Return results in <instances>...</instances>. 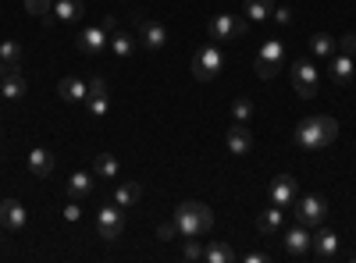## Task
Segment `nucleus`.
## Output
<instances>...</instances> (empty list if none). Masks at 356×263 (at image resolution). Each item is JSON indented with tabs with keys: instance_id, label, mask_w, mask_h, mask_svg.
Here are the masks:
<instances>
[{
	"instance_id": "obj_1",
	"label": "nucleus",
	"mask_w": 356,
	"mask_h": 263,
	"mask_svg": "<svg viewBox=\"0 0 356 263\" xmlns=\"http://www.w3.org/2000/svg\"><path fill=\"white\" fill-rule=\"evenodd\" d=\"M335 135H339V121L335 118H328V114H314V118H303L300 125H296V146L300 150H307V153H317L321 146H328V142H335Z\"/></svg>"
},
{
	"instance_id": "obj_2",
	"label": "nucleus",
	"mask_w": 356,
	"mask_h": 263,
	"mask_svg": "<svg viewBox=\"0 0 356 263\" xmlns=\"http://www.w3.org/2000/svg\"><path fill=\"white\" fill-rule=\"evenodd\" d=\"M211 224H214V214H211V207H207V203L189 199V203H182V207L175 210V228H178V235H182V239H200V235H207V231H211Z\"/></svg>"
},
{
	"instance_id": "obj_3",
	"label": "nucleus",
	"mask_w": 356,
	"mask_h": 263,
	"mask_svg": "<svg viewBox=\"0 0 356 263\" xmlns=\"http://www.w3.org/2000/svg\"><path fill=\"white\" fill-rule=\"evenodd\" d=\"M225 68V53H221V43H207L193 53V78L196 82H211L218 78Z\"/></svg>"
},
{
	"instance_id": "obj_4",
	"label": "nucleus",
	"mask_w": 356,
	"mask_h": 263,
	"mask_svg": "<svg viewBox=\"0 0 356 263\" xmlns=\"http://www.w3.org/2000/svg\"><path fill=\"white\" fill-rule=\"evenodd\" d=\"M250 33V18L246 15H214L211 18V40L214 43H228V40H239Z\"/></svg>"
},
{
	"instance_id": "obj_5",
	"label": "nucleus",
	"mask_w": 356,
	"mask_h": 263,
	"mask_svg": "<svg viewBox=\"0 0 356 263\" xmlns=\"http://www.w3.org/2000/svg\"><path fill=\"white\" fill-rule=\"evenodd\" d=\"M292 214H296V221H300V224L317 228V224H324V217H328V203H324L321 196H296Z\"/></svg>"
},
{
	"instance_id": "obj_6",
	"label": "nucleus",
	"mask_w": 356,
	"mask_h": 263,
	"mask_svg": "<svg viewBox=\"0 0 356 263\" xmlns=\"http://www.w3.org/2000/svg\"><path fill=\"white\" fill-rule=\"evenodd\" d=\"M282 68H285V43L282 40H267L264 50H260V57H257V68L253 71L260 78H275Z\"/></svg>"
},
{
	"instance_id": "obj_7",
	"label": "nucleus",
	"mask_w": 356,
	"mask_h": 263,
	"mask_svg": "<svg viewBox=\"0 0 356 263\" xmlns=\"http://www.w3.org/2000/svg\"><path fill=\"white\" fill-rule=\"evenodd\" d=\"M292 90H296L300 100L317 96V68L310 61H292Z\"/></svg>"
},
{
	"instance_id": "obj_8",
	"label": "nucleus",
	"mask_w": 356,
	"mask_h": 263,
	"mask_svg": "<svg viewBox=\"0 0 356 263\" xmlns=\"http://www.w3.org/2000/svg\"><path fill=\"white\" fill-rule=\"evenodd\" d=\"M122 228H125V217H122V207H100L97 214V231H100V239L104 242H114V239H122Z\"/></svg>"
},
{
	"instance_id": "obj_9",
	"label": "nucleus",
	"mask_w": 356,
	"mask_h": 263,
	"mask_svg": "<svg viewBox=\"0 0 356 263\" xmlns=\"http://www.w3.org/2000/svg\"><path fill=\"white\" fill-rule=\"evenodd\" d=\"M75 43H79V50L86 57H100L107 50V43H111V33H107L104 25H89V28H82V33H79Z\"/></svg>"
},
{
	"instance_id": "obj_10",
	"label": "nucleus",
	"mask_w": 356,
	"mask_h": 263,
	"mask_svg": "<svg viewBox=\"0 0 356 263\" xmlns=\"http://www.w3.org/2000/svg\"><path fill=\"white\" fill-rule=\"evenodd\" d=\"M296 196H300V182H296L292 174H278L275 185H271V207H278V210H292Z\"/></svg>"
},
{
	"instance_id": "obj_11",
	"label": "nucleus",
	"mask_w": 356,
	"mask_h": 263,
	"mask_svg": "<svg viewBox=\"0 0 356 263\" xmlns=\"http://www.w3.org/2000/svg\"><path fill=\"white\" fill-rule=\"evenodd\" d=\"M168 43V28L157 18H139V46L146 50H161Z\"/></svg>"
},
{
	"instance_id": "obj_12",
	"label": "nucleus",
	"mask_w": 356,
	"mask_h": 263,
	"mask_svg": "<svg viewBox=\"0 0 356 263\" xmlns=\"http://www.w3.org/2000/svg\"><path fill=\"white\" fill-rule=\"evenodd\" d=\"M310 249L321 256V260H335L339 256V235L332 228H321L317 224V235H310Z\"/></svg>"
},
{
	"instance_id": "obj_13",
	"label": "nucleus",
	"mask_w": 356,
	"mask_h": 263,
	"mask_svg": "<svg viewBox=\"0 0 356 263\" xmlns=\"http://www.w3.org/2000/svg\"><path fill=\"white\" fill-rule=\"evenodd\" d=\"M25 207L18 199H0V224H4L8 231H25Z\"/></svg>"
},
{
	"instance_id": "obj_14",
	"label": "nucleus",
	"mask_w": 356,
	"mask_h": 263,
	"mask_svg": "<svg viewBox=\"0 0 356 263\" xmlns=\"http://www.w3.org/2000/svg\"><path fill=\"white\" fill-rule=\"evenodd\" d=\"M225 142H228V150H232L235 157H246V153L253 150V132H250V125H232L228 135H225Z\"/></svg>"
},
{
	"instance_id": "obj_15",
	"label": "nucleus",
	"mask_w": 356,
	"mask_h": 263,
	"mask_svg": "<svg viewBox=\"0 0 356 263\" xmlns=\"http://www.w3.org/2000/svg\"><path fill=\"white\" fill-rule=\"evenodd\" d=\"M285 253L289 256H307L310 253V231H307V224H296V228L285 231Z\"/></svg>"
},
{
	"instance_id": "obj_16",
	"label": "nucleus",
	"mask_w": 356,
	"mask_h": 263,
	"mask_svg": "<svg viewBox=\"0 0 356 263\" xmlns=\"http://www.w3.org/2000/svg\"><path fill=\"white\" fill-rule=\"evenodd\" d=\"M54 18L65 22V25L82 22L86 18V4H82V0H54Z\"/></svg>"
},
{
	"instance_id": "obj_17",
	"label": "nucleus",
	"mask_w": 356,
	"mask_h": 263,
	"mask_svg": "<svg viewBox=\"0 0 356 263\" xmlns=\"http://www.w3.org/2000/svg\"><path fill=\"white\" fill-rule=\"evenodd\" d=\"M29 93V82H25V75L15 68V71H8L4 78H0V96H8V100H22Z\"/></svg>"
},
{
	"instance_id": "obj_18",
	"label": "nucleus",
	"mask_w": 356,
	"mask_h": 263,
	"mask_svg": "<svg viewBox=\"0 0 356 263\" xmlns=\"http://www.w3.org/2000/svg\"><path fill=\"white\" fill-rule=\"evenodd\" d=\"M57 93H61L68 103H79V100H86V96H89V82H82L79 75H68V78H61Z\"/></svg>"
},
{
	"instance_id": "obj_19",
	"label": "nucleus",
	"mask_w": 356,
	"mask_h": 263,
	"mask_svg": "<svg viewBox=\"0 0 356 263\" xmlns=\"http://www.w3.org/2000/svg\"><path fill=\"white\" fill-rule=\"evenodd\" d=\"M328 75H332V82L339 85V90H342V85H349V82H353V57H346V53L332 57Z\"/></svg>"
},
{
	"instance_id": "obj_20",
	"label": "nucleus",
	"mask_w": 356,
	"mask_h": 263,
	"mask_svg": "<svg viewBox=\"0 0 356 263\" xmlns=\"http://www.w3.org/2000/svg\"><path fill=\"white\" fill-rule=\"evenodd\" d=\"M136 36H129V33H111V43H107V50L118 57V61H129V57L136 53Z\"/></svg>"
},
{
	"instance_id": "obj_21",
	"label": "nucleus",
	"mask_w": 356,
	"mask_h": 263,
	"mask_svg": "<svg viewBox=\"0 0 356 263\" xmlns=\"http://www.w3.org/2000/svg\"><path fill=\"white\" fill-rule=\"evenodd\" d=\"M139 199H143V185H139V182H122V185L114 189V203H118V207H122V210L136 207Z\"/></svg>"
},
{
	"instance_id": "obj_22",
	"label": "nucleus",
	"mask_w": 356,
	"mask_h": 263,
	"mask_svg": "<svg viewBox=\"0 0 356 263\" xmlns=\"http://www.w3.org/2000/svg\"><path fill=\"white\" fill-rule=\"evenodd\" d=\"M68 196H72V199L93 196V174H89V171H75L72 178H68Z\"/></svg>"
},
{
	"instance_id": "obj_23",
	"label": "nucleus",
	"mask_w": 356,
	"mask_h": 263,
	"mask_svg": "<svg viewBox=\"0 0 356 263\" xmlns=\"http://www.w3.org/2000/svg\"><path fill=\"white\" fill-rule=\"evenodd\" d=\"M29 171H33L36 178H47V174L54 171V153H50V150H40V146H36V150L29 153Z\"/></svg>"
},
{
	"instance_id": "obj_24",
	"label": "nucleus",
	"mask_w": 356,
	"mask_h": 263,
	"mask_svg": "<svg viewBox=\"0 0 356 263\" xmlns=\"http://www.w3.org/2000/svg\"><path fill=\"white\" fill-rule=\"evenodd\" d=\"M282 221H285V210H278V207H267V210L257 217V228L264 231V235H278V231H282Z\"/></svg>"
},
{
	"instance_id": "obj_25",
	"label": "nucleus",
	"mask_w": 356,
	"mask_h": 263,
	"mask_svg": "<svg viewBox=\"0 0 356 263\" xmlns=\"http://www.w3.org/2000/svg\"><path fill=\"white\" fill-rule=\"evenodd\" d=\"M203 260L207 263H232L235 260V249L228 242H207L203 246Z\"/></svg>"
},
{
	"instance_id": "obj_26",
	"label": "nucleus",
	"mask_w": 356,
	"mask_h": 263,
	"mask_svg": "<svg viewBox=\"0 0 356 263\" xmlns=\"http://www.w3.org/2000/svg\"><path fill=\"white\" fill-rule=\"evenodd\" d=\"M93 174H97V178H104V182H114L118 174H122V167H118V160L111 153H100L97 164H93Z\"/></svg>"
},
{
	"instance_id": "obj_27",
	"label": "nucleus",
	"mask_w": 356,
	"mask_h": 263,
	"mask_svg": "<svg viewBox=\"0 0 356 263\" xmlns=\"http://www.w3.org/2000/svg\"><path fill=\"white\" fill-rule=\"evenodd\" d=\"M253 100L250 96H235V103H232V121L235 125H250L253 121Z\"/></svg>"
},
{
	"instance_id": "obj_28",
	"label": "nucleus",
	"mask_w": 356,
	"mask_h": 263,
	"mask_svg": "<svg viewBox=\"0 0 356 263\" xmlns=\"http://www.w3.org/2000/svg\"><path fill=\"white\" fill-rule=\"evenodd\" d=\"M246 18L250 22H264V18H271L275 15V0H246Z\"/></svg>"
},
{
	"instance_id": "obj_29",
	"label": "nucleus",
	"mask_w": 356,
	"mask_h": 263,
	"mask_svg": "<svg viewBox=\"0 0 356 263\" xmlns=\"http://www.w3.org/2000/svg\"><path fill=\"white\" fill-rule=\"evenodd\" d=\"M25 11L33 18H43V25H54V0H25Z\"/></svg>"
},
{
	"instance_id": "obj_30",
	"label": "nucleus",
	"mask_w": 356,
	"mask_h": 263,
	"mask_svg": "<svg viewBox=\"0 0 356 263\" xmlns=\"http://www.w3.org/2000/svg\"><path fill=\"white\" fill-rule=\"evenodd\" d=\"M0 61L11 65V68H22V43L18 40H4V43H0Z\"/></svg>"
},
{
	"instance_id": "obj_31",
	"label": "nucleus",
	"mask_w": 356,
	"mask_h": 263,
	"mask_svg": "<svg viewBox=\"0 0 356 263\" xmlns=\"http://www.w3.org/2000/svg\"><path fill=\"white\" fill-rule=\"evenodd\" d=\"M310 53H314V57H332V53H335V40H332L328 33H317V36L310 40Z\"/></svg>"
},
{
	"instance_id": "obj_32",
	"label": "nucleus",
	"mask_w": 356,
	"mask_h": 263,
	"mask_svg": "<svg viewBox=\"0 0 356 263\" xmlns=\"http://www.w3.org/2000/svg\"><path fill=\"white\" fill-rule=\"evenodd\" d=\"M86 107L93 118H107L111 114V96H86Z\"/></svg>"
},
{
	"instance_id": "obj_33",
	"label": "nucleus",
	"mask_w": 356,
	"mask_h": 263,
	"mask_svg": "<svg viewBox=\"0 0 356 263\" xmlns=\"http://www.w3.org/2000/svg\"><path fill=\"white\" fill-rule=\"evenodd\" d=\"M335 50L346 53V57H353V53H356V33H346L342 40H335Z\"/></svg>"
},
{
	"instance_id": "obj_34",
	"label": "nucleus",
	"mask_w": 356,
	"mask_h": 263,
	"mask_svg": "<svg viewBox=\"0 0 356 263\" xmlns=\"http://www.w3.org/2000/svg\"><path fill=\"white\" fill-rule=\"evenodd\" d=\"M182 256H186V260H203V242H200V239H189Z\"/></svg>"
},
{
	"instance_id": "obj_35",
	"label": "nucleus",
	"mask_w": 356,
	"mask_h": 263,
	"mask_svg": "<svg viewBox=\"0 0 356 263\" xmlns=\"http://www.w3.org/2000/svg\"><path fill=\"white\" fill-rule=\"evenodd\" d=\"M175 235H178V228H175V221H171V224H161V228H157V239H161V242H171Z\"/></svg>"
},
{
	"instance_id": "obj_36",
	"label": "nucleus",
	"mask_w": 356,
	"mask_h": 263,
	"mask_svg": "<svg viewBox=\"0 0 356 263\" xmlns=\"http://www.w3.org/2000/svg\"><path fill=\"white\" fill-rule=\"evenodd\" d=\"M89 96H107V82L97 75L93 82H89Z\"/></svg>"
},
{
	"instance_id": "obj_37",
	"label": "nucleus",
	"mask_w": 356,
	"mask_h": 263,
	"mask_svg": "<svg viewBox=\"0 0 356 263\" xmlns=\"http://www.w3.org/2000/svg\"><path fill=\"white\" fill-rule=\"evenodd\" d=\"M79 217H82V207H79V203H68V207H65V221H68V224H75Z\"/></svg>"
},
{
	"instance_id": "obj_38",
	"label": "nucleus",
	"mask_w": 356,
	"mask_h": 263,
	"mask_svg": "<svg viewBox=\"0 0 356 263\" xmlns=\"http://www.w3.org/2000/svg\"><path fill=\"white\" fill-rule=\"evenodd\" d=\"M275 22L278 25H289L292 22V8H275Z\"/></svg>"
},
{
	"instance_id": "obj_39",
	"label": "nucleus",
	"mask_w": 356,
	"mask_h": 263,
	"mask_svg": "<svg viewBox=\"0 0 356 263\" xmlns=\"http://www.w3.org/2000/svg\"><path fill=\"white\" fill-rule=\"evenodd\" d=\"M243 260H246V263H267V253H260V249H253V253H246Z\"/></svg>"
},
{
	"instance_id": "obj_40",
	"label": "nucleus",
	"mask_w": 356,
	"mask_h": 263,
	"mask_svg": "<svg viewBox=\"0 0 356 263\" xmlns=\"http://www.w3.org/2000/svg\"><path fill=\"white\" fill-rule=\"evenodd\" d=\"M100 25H104V28H107V33H118V25H114V15H107V18H104V22H100Z\"/></svg>"
},
{
	"instance_id": "obj_41",
	"label": "nucleus",
	"mask_w": 356,
	"mask_h": 263,
	"mask_svg": "<svg viewBox=\"0 0 356 263\" xmlns=\"http://www.w3.org/2000/svg\"><path fill=\"white\" fill-rule=\"evenodd\" d=\"M0 242H4V224H0Z\"/></svg>"
}]
</instances>
